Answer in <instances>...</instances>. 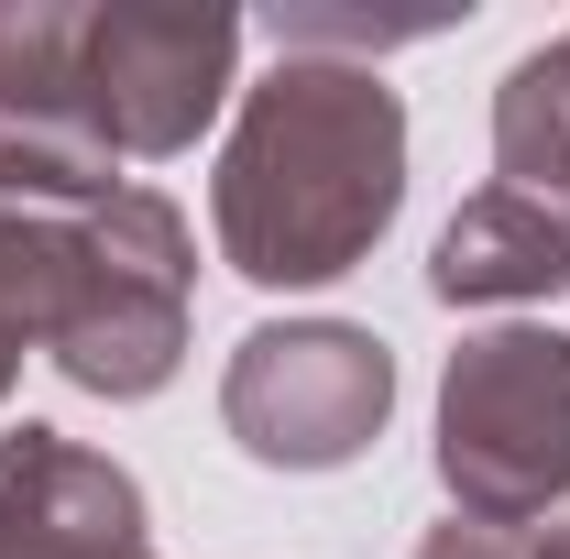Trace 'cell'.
I'll list each match as a JSON object with an SVG mask.
<instances>
[{
	"label": "cell",
	"instance_id": "obj_6",
	"mask_svg": "<svg viewBox=\"0 0 570 559\" xmlns=\"http://www.w3.org/2000/svg\"><path fill=\"white\" fill-rule=\"evenodd\" d=\"M121 198V154L77 88V0H0V209H99Z\"/></svg>",
	"mask_w": 570,
	"mask_h": 559
},
{
	"label": "cell",
	"instance_id": "obj_2",
	"mask_svg": "<svg viewBox=\"0 0 570 559\" xmlns=\"http://www.w3.org/2000/svg\"><path fill=\"white\" fill-rule=\"evenodd\" d=\"M439 493L461 527H549L570 504V341L549 318L472 330L439 373Z\"/></svg>",
	"mask_w": 570,
	"mask_h": 559
},
{
	"label": "cell",
	"instance_id": "obj_10",
	"mask_svg": "<svg viewBox=\"0 0 570 559\" xmlns=\"http://www.w3.org/2000/svg\"><path fill=\"white\" fill-rule=\"evenodd\" d=\"M67 264H77V219L0 209V395H11L22 351L56 341V318H67Z\"/></svg>",
	"mask_w": 570,
	"mask_h": 559
},
{
	"label": "cell",
	"instance_id": "obj_7",
	"mask_svg": "<svg viewBox=\"0 0 570 559\" xmlns=\"http://www.w3.org/2000/svg\"><path fill=\"white\" fill-rule=\"evenodd\" d=\"M0 559H154L142 483L67 428H0Z\"/></svg>",
	"mask_w": 570,
	"mask_h": 559
},
{
	"label": "cell",
	"instance_id": "obj_11",
	"mask_svg": "<svg viewBox=\"0 0 570 559\" xmlns=\"http://www.w3.org/2000/svg\"><path fill=\"white\" fill-rule=\"evenodd\" d=\"M275 56H330V67H384L395 45H428L450 33V11H330V0H285L253 22Z\"/></svg>",
	"mask_w": 570,
	"mask_h": 559
},
{
	"label": "cell",
	"instance_id": "obj_5",
	"mask_svg": "<svg viewBox=\"0 0 570 559\" xmlns=\"http://www.w3.org/2000/svg\"><path fill=\"white\" fill-rule=\"evenodd\" d=\"M242 11L198 0H88L77 11V88L121 165H165L209 133L242 88Z\"/></svg>",
	"mask_w": 570,
	"mask_h": 559
},
{
	"label": "cell",
	"instance_id": "obj_1",
	"mask_svg": "<svg viewBox=\"0 0 570 559\" xmlns=\"http://www.w3.org/2000/svg\"><path fill=\"white\" fill-rule=\"evenodd\" d=\"M406 209V99L384 67L275 56V77L242 88L230 143L209 176L219 264L264 296L341 285Z\"/></svg>",
	"mask_w": 570,
	"mask_h": 559
},
{
	"label": "cell",
	"instance_id": "obj_4",
	"mask_svg": "<svg viewBox=\"0 0 570 559\" xmlns=\"http://www.w3.org/2000/svg\"><path fill=\"white\" fill-rule=\"evenodd\" d=\"M395 418V351L352 318H264L219 373V428L264 472H341Z\"/></svg>",
	"mask_w": 570,
	"mask_h": 559
},
{
	"label": "cell",
	"instance_id": "obj_9",
	"mask_svg": "<svg viewBox=\"0 0 570 559\" xmlns=\"http://www.w3.org/2000/svg\"><path fill=\"white\" fill-rule=\"evenodd\" d=\"M494 187L570 219V33L527 45L494 88Z\"/></svg>",
	"mask_w": 570,
	"mask_h": 559
},
{
	"label": "cell",
	"instance_id": "obj_12",
	"mask_svg": "<svg viewBox=\"0 0 570 559\" xmlns=\"http://www.w3.org/2000/svg\"><path fill=\"white\" fill-rule=\"evenodd\" d=\"M417 559H527V538H494V527H461V516H450V527L417 538Z\"/></svg>",
	"mask_w": 570,
	"mask_h": 559
},
{
	"label": "cell",
	"instance_id": "obj_8",
	"mask_svg": "<svg viewBox=\"0 0 570 559\" xmlns=\"http://www.w3.org/2000/svg\"><path fill=\"white\" fill-rule=\"evenodd\" d=\"M570 285V219L515 198V187H483L461 198L439 253H428V296L439 307H538Z\"/></svg>",
	"mask_w": 570,
	"mask_h": 559
},
{
	"label": "cell",
	"instance_id": "obj_3",
	"mask_svg": "<svg viewBox=\"0 0 570 559\" xmlns=\"http://www.w3.org/2000/svg\"><path fill=\"white\" fill-rule=\"evenodd\" d=\"M187 296H198V231H187V209L165 187H121V198L77 209L67 318H56L45 362L77 395L142 406L187 362Z\"/></svg>",
	"mask_w": 570,
	"mask_h": 559
},
{
	"label": "cell",
	"instance_id": "obj_13",
	"mask_svg": "<svg viewBox=\"0 0 570 559\" xmlns=\"http://www.w3.org/2000/svg\"><path fill=\"white\" fill-rule=\"evenodd\" d=\"M527 559H570V516H549V527L527 538Z\"/></svg>",
	"mask_w": 570,
	"mask_h": 559
}]
</instances>
